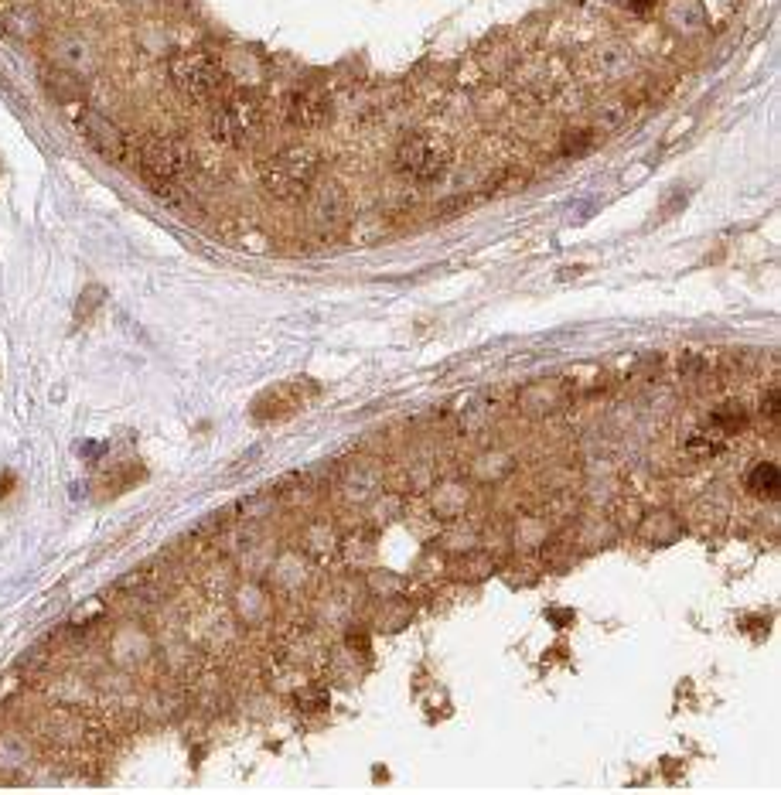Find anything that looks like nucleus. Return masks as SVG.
<instances>
[{
    "mask_svg": "<svg viewBox=\"0 0 781 795\" xmlns=\"http://www.w3.org/2000/svg\"><path fill=\"white\" fill-rule=\"evenodd\" d=\"M304 202H307V226H311L314 233L331 236L335 229H342L348 205H345V195L338 185H321L318 181Z\"/></svg>",
    "mask_w": 781,
    "mask_h": 795,
    "instance_id": "obj_7",
    "label": "nucleus"
},
{
    "mask_svg": "<svg viewBox=\"0 0 781 795\" xmlns=\"http://www.w3.org/2000/svg\"><path fill=\"white\" fill-rule=\"evenodd\" d=\"M284 117L297 130H321L331 120V96L314 86L294 89L284 103Z\"/></svg>",
    "mask_w": 781,
    "mask_h": 795,
    "instance_id": "obj_8",
    "label": "nucleus"
},
{
    "mask_svg": "<svg viewBox=\"0 0 781 795\" xmlns=\"http://www.w3.org/2000/svg\"><path fill=\"white\" fill-rule=\"evenodd\" d=\"M212 137L226 147H243L263 127V103L256 93H226L212 110Z\"/></svg>",
    "mask_w": 781,
    "mask_h": 795,
    "instance_id": "obj_4",
    "label": "nucleus"
},
{
    "mask_svg": "<svg viewBox=\"0 0 781 795\" xmlns=\"http://www.w3.org/2000/svg\"><path fill=\"white\" fill-rule=\"evenodd\" d=\"M168 76L174 82L181 96L191 99V103H219L226 96V69H222L219 59H212L209 52H198V48H188V52H178L168 62Z\"/></svg>",
    "mask_w": 781,
    "mask_h": 795,
    "instance_id": "obj_2",
    "label": "nucleus"
},
{
    "mask_svg": "<svg viewBox=\"0 0 781 795\" xmlns=\"http://www.w3.org/2000/svg\"><path fill=\"white\" fill-rule=\"evenodd\" d=\"M79 127H82V134H86L89 144L99 151L103 161L120 164V168H134V164H137V144L123 134L113 120L96 117V113H86V117L79 120Z\"/></svg>",
    "mask_w": 781,
    "mask_h": 795,
    "instance_id": "obj_6",
    "label": "nucleus"
},
{
    "mask_svg": "<svg viewBox=\"0 0 781 795\" xmlns=\"http://www.w3.org/2000/svg\"><path fill=\"white\" fill-rule=\"evenodd\" d=\"M137 168L144 171V178L157 188V195L174 192L181 178L191 168V147L178 137H154L144 147H137Z\"/></svg>",
    "mask_w": 781,
    "mask_h": 795,
    "instance_id": "obj_5",
    "label": "nucleus"
},
{
    "mask_svg": "<svg viewBox=\"0 0 781 795\" xmlns=\"http://www.w3.org/2000/svg\"><path fill=\"white\" fill-rule=\"evenodd\" d=\"M713 420H717V424H720V427H724V430H727V434H730V430H737V427H741V424H744V413H741V407H734V403H730V407H724V410H720V413H717V417H713Z\"/></svg>",
    "mask_w": 781,
    "mask_h": 795,
    "instance_id": "obj_12",
    "label": "nucleus"
},
{
    "mask_svg": "<svg viewBox=\"0 0 781 795\" xmlns=\"http://www.w3.org/2000/svg\"><path fill=\"white\" fill-rule=\"evenodd\" d=\"M0 24H4L7 35L14 38H35L38 35V14L28 4H11L0 11Z\"/></svg>",
    "mask_w": 781,
    "mask_h": 795,
    "instance_id": "obj_9",
    "label": "nucleus"
},
{
    "mask_svg": "<svg viewBox=\"0 0 781 795\" xmlns=\"http://www.w3.org/2000/svg\"><path fill=\"white\" fill-rule=\"evenodd\" d=\"M318 181H321V157L307 144H294L277 151L260 171L263 192L277 198V202H290V205L304 202Z\"/></svg>",
    "mask_w": 781,
    "mask_h": 795,
    "instance_id": "obj_1",
    "label": "nucleus"
},
{
    "mask_svg": "<svg viewBox=\"0 0 781 795\" xmlns=\"http://www.w3.org/2000/svg\"><path fill=\"white\" fill-rule=\"evenodd\" d=\"M393 168L413 185H434L451 168V144L430 134H413L396 147Z\"/></svg>",
    "mask_w": 781,
    "mask_h": 795,
    "instance_id": "obj_3",
    "label": "nucleus"
},
{
    "mask_svg": "<svg viewBox=\"0 0 781 795\" xmlns=\"http://www.w3.org/2000/svg\"><path fill=\"white\" fill-rule=\"evenodd\" d=\"M48 93H52L62 106H79L82 103V82L76 76H58V82L48 76Z\"/></svg>",
    "mask_w": 781,
    "mask_h": 795,
    "instance_id": "obj_11",
    "label": "nucleus"
},
{
    "mask_svg": "<svg viewBox=\"0 0 781 795\" xmlns=\"http://www.w3.org/2000/svg\"><path fill=\"white\" fill-rule=\"evenodd\" d=\"M747 488H751L754 495H768V499H775L778 488H781V475L775 465H758L751 471V478H747Z\"/></svg>",
    "mask_w": 781,
    "mask_h": 795,
    "instance_id": "obj_10",
    "label": "nucleus"
},
{
    "mask_svg": "<svg viewBox=\"0 0 781 795\" xmlns=\"http://www.w3.org/2000/svg\"><path fill=\"white\" fill-rule=\"evenodd\" d=\"M768 417L771 420L778 417V389H771V393H768Z\"/></svg>",
    "mask_w": 781,
    "mask_h": 795,
    "instance_id": "obj_13",
    "label": "nucleus"
},
{
    "mask_svg": "<svg viewBox=\"0 0 781 795\" xmlns=\"http://www.w3.org/2000/svg\"><path fill=\"white\" fill-rule=\"evenodd\" d=\"M628 7H631V11L642 14V11H648V7H652V0H628Z\"/></svg>",
    "mask_w": 781,
    "mask_h": 795,
    "instance_id": "obj_14",
    "label": "nucleus"
}]
</instances>
